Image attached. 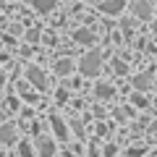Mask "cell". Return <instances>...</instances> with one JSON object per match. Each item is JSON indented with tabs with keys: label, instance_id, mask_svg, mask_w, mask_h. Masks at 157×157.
<instances>
[{
	"label": "cell",
	"instance_id": "cell-1",
	"mask_svg": "<svg viewBox=\"0 0 157 157\" xmlns=\"http://www.w3.org/2000/svg\"><path fill=\"white\" fill-rule=\"evenodd\" d=\"M78 71L84 73V76H97L100 73V52L92 50L89 55H84L81 63H78Z\"/></svg>",
	"mask_w": 157,
	"mask_h": 157
},
{
	"label": "cell",
	"instance_id": "cell-2",
	"mask_svg": "<svg viewBox=\"0 0 157 157\" xmlns=\"http://www.w3.org/2000/svg\"><path fill=\"white\" fill-rule=\"evenodd\" d=\"M123 8H126V0H102V3H100V11L102 13H110V16L121 13Z\"/></svg>",
	"mask_w": 157,
	"mask_h": 157
},
{
	"label": "cell",
	"instance_id": "cell-3",
	"mask_svg": "<svg viewBox=\"0 0 157 157\" xmlns=\"http://www.w3.org/2000/svg\"><path fill=\"white\" fill-rule=\"evenodd\" d=\"M26 78L37 86V89H45V86H47V84H45V73L39 71L37 66H29V68H26Z\"/></svg>",
	"mask_w": 157,
	"mask_h": 157
},
{
	"label": "cell",
	"instance_id": "cell-4",
	"mask_svg": "<svg viewBox=\"0 0 157 157\" xmlns=\"http://www.w3.org/2000/svg\"><path fill=\"white\" fill-rule=\"evenodd\" d=\"M50 123H52V131L58 134V139H68V128H66V123H63V118L52 115V118H50Z\"/></svg>",
	"mask_w": 157,
	"mask_h": 157
},
{
	"label": "cell",
	"instance_id": "cell-5",
	"mask_svg": "<svg viewBox=\"0 0 157 157\" xmlns=\"http://www.w3.org/2000/svg\"><path fill=\"white\" fill-rule=\"evenodd\" d=\"M73 39H76L78 45H92V42H94V34H92L89 29H76V32H73Z\"/></svg>",
	"mask_w": 157,
	"mask_h": 157
},
{
	"label": "cell",
	"instance_id": "cell-6",
	"mask_svg": "<svg viewBox=\"0 0 157 157\" xmlns=\"http://www.w3.org/2000/svg\"><path fill=\"white\" fill-rule=\"evenodd\" d=\"M134 13H136L139 18H144V21H147V18H152V8H149L147 0H139V3H136V6H134Z\"/></svg>",
	"mask_w": 157,
	"mask_h": 157
},
{
	"label": "cell",
	"instance_id": "cell-7",
	"mask_svg": "<svg viewBox=\"0 0 157 157\" xmlns=\"http://www.w3.org/2000/svg\"><path fill=\"white\" fill-rule=\"evenodd\" d=\"M0 141L3 144H13L16 141V128L13 126H0Z\"/></svg>",
	"mask_w": 157,
	"mask_h": 157
},
{
	"label": "cell",
	"instance_id": "cell-8",
	"mask_svg": "<svg viewBox=\"0 0 157 157\" xmlns=\"http://www.w3.org/2000/svg\"><path fill=\"white\" fill-rule=\"evenodd\" d=\"M55 155V144L50 139H39V157H52Z\"/></svg>",
	"mask_w": 157,
	"mask_h": 157
},
{
	"label": "cell",
	"instance_id": "cell-9",
	"mask_svg": "<svg viewBox=\"0 0 157 157\" xmlns=\"http://www.w3.org/2000/svg\"><path fill=\"white\" fill-rule=\"evenodd\" d=\"M94 92H97V97H102V100H110L115 89H113L110 84H105V81H102V84H97V89H94Z\"/></svg>",
	"mask_w": 157,
	"mask_h": 157
},
{
	"label": "cell",
	"instance_id": "cell-10",
	"mask_svg": "<svg viewBox=\"0 0 157 157\" xmlns=\"http://www.w3.org/2000/svg\"><path fill=\"white\" fill-rule=\"evenodd\" d=\"M34 8H37L39 13H47L55 8V0H34Z\"/></svg>",
	"mask_w": 157,
	"mask_h": 157
},
{
	"label": "cell",
	"instance_id": "cell-11",
	"mask_svg": "<svg viewBox=\"0 0 157 157\" xmlns=\"http://www.w3.org/2000/svg\"><path fill=\"white\" fill-rule=\"evenodd\" d=\"M149 81H152V76H149V73H144V76H136L134 78V86H136V89H149Z\"/></svg>",
	"mask_w": 157,
	"mask_h": 157
},
{
	"label": "cell",
	"instance_id": "cell-12",
	"mask_svg": "<svg viewBox=\"0 0 157 157\" xmlns=\"http://www.w3.org/2000/svg\"><path fill=\"white\" fill-rule=\"evenodd\" d=\"M55 71L60 73V76H66V73L73 71V63H71V60H58V63H55Z\"/></svg>",
	"mask_w": 157,
	"mask_h": 157
},
{
	"label": "cell",
	"instance_id": "cell-13",
	"mask_svg": "<svg viewBox=\"0 0 157 157\" xmlns=\"http://www.w3.org/2000/svg\"><path fill=\"white\" fill-rule=\"evenodd\" d=\"M18 152H21V157H32V155H34V152H32V144H21V149H18Z\"/></svg>",
	"mask_w": 157,
	"mask_h": 157
},
{
	"label": "cell",
	"instance_id": "cell-14",
	"mask_svg": "<svg viewBox=\"0 0 157 157\" xmlns=\"http://www.w3.org/2000/svg\"><path fill=\"white\" fill-rule=\"evenodd\" d=\"M113 63H115V66H113V68H115L118 73H126V66H123V63H121V60H113Z\"/></svg>",
	"mask_w": 157,
	"mask_h": 157
},
{
	"label": "cell",
	"instance_id": "cell-15",
	"mask_svg": "<svg viewBox=\"0 0 157 157\" xmlns=\"http://www.w3.org/2000/svg\"><path fill=\"white\" fill-rule=\"evenodd\" d=\"M37 37H39V32H37V29H32V32L26 34V39H29V42H34V39H37Z\"/></svg>",
	"mask_w": 157,
	"mask_h": 157
}]
</instances>
